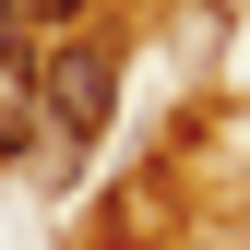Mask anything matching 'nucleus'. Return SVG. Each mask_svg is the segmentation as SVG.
Returning <instances> with one entry per match:
<instances>
[{
	"label": "nucleus",
	"instance_id": "f257e3e1",
	"mask_svg": "<svg viewBox=\"0 0 250 250\" xmlns=\"http://www.w3.org/2000/svg\"><path fill=\"white\" fill-rule=\"evenodd\" d=\"M107 107H119V48H96V36L36 48V131H48L60 155H96Z\"/></svg>",
	"mask_w": 250,
	"mask_h": 250
},
{
	"label": "nucleus",
	"instance_id": "f03ea898",
	"mask_svg": "<svg viewBox=\"0 0 250 250\" xmlns=\"http://www.w3.org/2000/svg\"><path fill=\"white\" fill-rule=\"evenodd\" d=\"M48 143L36 131V24H24V0H0V155Z\"/></svg>",
	"mask_w": 250,
	"mask_h": 250
},
{
	"label": "nucleus",
	"instance_id": "7ed1b4c3",
	"mask_svg": "<svg viewBox=\"0 0 250 250\" xmlns=\"http://www.w3.org/2000/svg\"><path fill=\"white\" fill-rule=\"evenodd\" d=\"M72 12H96V0H24V24H72Z\"/></svg>",
	"mask_w": 250,
	"mask_h": 250
}]
</instances>
